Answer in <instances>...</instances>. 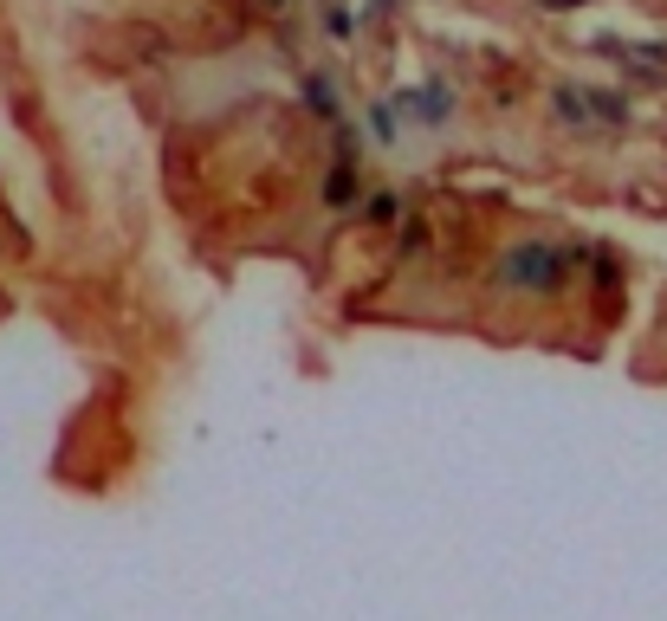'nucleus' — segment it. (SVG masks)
I'll list each match as a JSON object with an SVG mask.
<instances>
[{
    "instance_id": "obj_1",
    "label": "nucleus",
    "mask_w": 667,
    "mask_h": 621,
    "mask_svg": "<svg viewBox=\"0 0 667 621\" xmlns=\"http://www.w3.org/2000/svg\"><path fill=\"white\" fill-rule=\"evenodd\" d=\"M499 279L525 285V292H557V285L570 279V253L551 246V240H525V246H512V253L499 259Z\"/></svg>"
},
{
    "instance_id": "obj_2",
    "label": "nucleus",
    "mask_w": 667,
    "mask_h": 621,
    "mask_svg": "<svg viewBox=\"0 0 667 621\" xmlns=\"http://www.w3.org/2000/svg\"><path fill=\"white\" fill-rule=\"evenodd\" d=\"M557 117H564V123H622L629 110H622V98H609V91L564 85V91H557Z\"/></svg>"
},
{
    "instance_id": "obj_3",
    "label": "nucleus",
    "mask_w": 667,
    "mask_h": 621,
    "mask_svg": "<svg viewBox=\"0 0 667 621\" xmlns=\"http://www.w3.org/2000/svg\"><path fill=\"white\" fill-rule=\"evenodd\" d=\"M344 195L357 201V175H344V169H337V175H331V201H344Z\"/></svg>"
},
{
    "instance_id": "obj_4",
    "label": "nucleus",
    "mask_w": 667,
    "mask_h": 621,
    "mask_svg": "<svg viewBox=\"0 0 667 621\" xmlns=\"http://www.w3.org/2000/svg\"><path fill=\"white\" fill-rule=\"evenodd\" d=\"M544 7H583V0H544Z\"/></svg>"
}]
</instances>
